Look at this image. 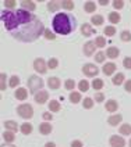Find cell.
Listing matches in <instances>:
<instances>
[{
    "mask_svg": "<svg viewBox=\"0 0 131 147\" xmlns=\"http://www.w3.org/2000/svg\"><path fill=\"white\" fill-rule=\"evenodd\" d=\"M78 88H80V90L81 92H87V90L89 89V83H88V81H80V83H78Z\"/></svg>",
    "mask_w": 131,
    "mask_h": 147,
    "instance_id": "cell-30",
    "label": "cell"
},
{
    "mask_svg": "<svg viewBox=\"0 0 131 147\" xmlns=\"http://www.w3.org/2000/svg\"><path fill=\"white\" fill-rule=\"evenodd\" d=\"M52 118H53V117H52L50 113H45V114H43V119H46V121H52Z\"/></svg>",
    "mask_w": 131,
    "mask_h": 147,
    "instance_id": "cell-49",
    "label": "cell"
},
{
    "mask_svg": "<svg viewBox=\"0 0 131 147\" xmlns=\"http://www.w3.org/2000/svg\"><path fill=\"white\" fill-rule=\"evenodd\" d=\"M48 98H49V94H48L46 90H41V92H38V93L35 94V101H36L38 104H45V103L48 101Z\"/></svg>",
    "mask_w": 131,
    "mask_h": 147,
    "instance_id": "cell-8",
    "label": "cell"
},
{
    "mask_svg": "<svg viewBox=\"0 0 131 147\" xmlns=\"http://www.w3.org/2000/svg\"><path fill=\"white\" fill-rule=\"evenodd\" d=\"M105 57H106V53L98 51V53L95 54V61H96V63H103V61H105Z\"/></svg>",
    "mask_w": 131,
    "mask_h": 147,
    "instance_id": "cell-31",
    "label": "cell"
},
{
    "mask_svg": "<svg viewBox=\"0 0 131 147\" xmlns=\"http://www.w3.org/2000/svg\"><path fill=\"white\" fill-rule=\"evenodd\" d=\"M28 88L31 90V93H33V94H36L38 92H41V88H43L42 78L41 76H36V75L29 76V79H28Z\"/></svg>",
    "mask_w": 131,
    "mask_h": 147,
    "instance_id": "cell-3",
    "label": "cell"
},
{
    "mask_svg": "<svg viewBox=\"0 0 131 147\" xmlns=\"http://www.w3.org/2000/svg\"><path fill=\"white\" fill-rule=\"evenodd\" d=\"M124 6V1L123 0H116V1H113V7L116 8V10H120V8H123Z\"/></svg>",
    "mask_w": 131,
    "mask_h": 147,
    "instance_id": "cell-42",
    "label": "cell"
},
{
    "mask_svg": "<svg viewBox=\"0 0 131 147\" xmlns=\"http://www.w3.org/2000/svg\"><path fill=\"white\" fill-rule=\"evenodd\" d=\"M39 132H41L42 135H49L50 132H52V125L49 122H42L39 125Z\"/></svg>",
    "mask_w": 131,
    "mask_h": 147,
    "instance_id": "cell-12",
    "label": "cell"
},
{
    "mask_svg": "<svg viewBox=\"0 0 131 147\" xmlns=\"http://www.w3.org/2000/svg\"><path fill=\"white\" fill-rule=\"evenodd\" d=\"M119 49L117 47H109V49L106 50V56L109 58H116V57H119Z\"/></svg>",
    "mask_w": 131,
    "mask_h": 147,
    "instance_id": "cell-19",
    "label": "cell"
},
{
    "mask_svg": "<svg viewBox=\"0 0 131 147\" xmlns=\"http://www.w3.org/2000/svg\"><path fill=\"white\" fill-rule=\"evenodd\" d=\"M92 86H93V89H96V90L102 89L103 88V81L102 79H93L92 81Z\"/></svg>",
    "mask_w": 131,
    "mask_h": 147,
    "instance_id": "cell-32",
    "label": "cell"
},
{
    "mask_svg": "<svg viewBox=\"0 0 131 147\" xmlns=\"http://www.w3.org/2000/svg\"><path fill=\"white\" fill-rule=\"evenodd\" d=\"M49 110L53 111V113H59V111H60V103H59L57 100H50Z\"/></svg>",
    "mask_w": 131,
    "mask_h": 147,
    "instance_id": "cell-20",
    "label": "cell"
},
{
    "mask_svg": "<svg viewBox=\"0 0 131 147\" xmlns=\"http://www.w3.org/2000/svg\"><path fill=\"white\" fill-rule=\"evenodd\" d=\"M21 132L24 133V135H29L31 132H32V125L28 122H25L21 125Z\"/></svg>",
    "mask_w": 131,
    "mask_h": 147,
    "instance_id": "cell-26",
    "label": "cell"
},
{
    "mask_svg": "<svg viewBox=\"0 0 131 147\" xmlns=\"http://www.w3.org/2000/svg\"><path fill=\"white\" fill-rule=\"evenodd\" d=\"M61 7H64L66 10H73V8H74V3H73V1L66 0V1H61Z\"/></svg>",
    "mask_w": 131,
    "mask_h": 147,
    "instance_id": "cell-36",
    "label": "cell"
},
{
    "mask_svg": "<svg viewBox=\"0 0 131 147\" xmlns=\"http://www.w3.org/2000/svg\"><path fill=\"white\" fill-rule=\"evenodd\" d=\"M121 40H124V42L131 40V33L128 32V31H123V32H121Z\"/></svg>",
    "mask_w": 131,
    "mask_h": 147,
    "instance_id": "cell-39",
    "label": "cell"
},
{
    "mask_svg": "<svg viewBox=\"0 0 131 147\" xmlns=\"http://www.w3.org/2000/svg\"><path fill=\"white\" fill-rule=\"evenodd\" d=\"M60 7H61V3L60 1H49L48 3V8H49L50 11H56Z\"/></svg>",
    "mask_w": 131,
    "mask_h": 147,
    "instance_id": "cell-27",
    "label": "cell"
},
{
    "mask_svg": "<svg viewBox=\"0 0 131 147\" xmlns=\"http://www.w3.org/2000/svg\"><path fill=\"white\" fill-rule=\"evenodd\" d=\"M95 8H96L95 1H87V3L84 4V10H85L87 13H93V11H95Z\"/></svg>",
    "mask_w": 131,
    "mask_h": 147,
    "instance_id": "cell-24",
    "label": "cell"
},
{
    "mask_svg": "<svg viewBox=\"0 0 131 147\" xmlns=\"http://www.w3.org/2000/svg\"><path fill=\"white\" fill-rule=\"evenodd\" d=\"M103 32H105V35H106V36H113V35L116 33V29L113 28V26H106Z\"/></svg>",
    "mask_w": 131,
    "mask_h": 147,
    "instance_id": "cell-38",
    "label": "cell"
},
{
    "mask_svg": "<svg viewBox=\"0 0 131 147\" xmlns=\"http://www.w3.org/2000/svg\"><path fill=\"white\" fill-rule=\"evenodd\" d=\"M109 21H110L112 24H119V22H120V14H119L117 11L110 13V14H109Z\"/></svg>",
    "mask_w": 131,
    "mask_h": 147,
    "instance_id": "cell-21",
    "label": "cell"
},
{
    "mask_svg": "<svg viewBox=\"0 0 131 147\" xmlns=\"http://www.w3.org/2000/svg\"><path fill=\"white\" fill-rule=\"evenodd\" d=\"M107 122L109 125H112V126H116V125H119V123L121 122V115H112V117H109V119H107Z\"/></svg>",
    "mask_w": 131,
    "mask_h": 147,
    "instance_id": "cell-15",
    "label": "cell"
},
{
    "mask_svg": "<svg viewBox=\"0 0 131 147\" xmlns=\"http://www.w3.org/2000/svg\"><path fill=\"white\" fill-rule=\"evenodd\" d=\"M124 82V74H117L113 76V83L115 85H121Z\"/></svg>",
    "mask_w": 131,
    "mask_h": 147,
    "instance_id": "cell-28",
    "label": "cell"
},
{
    "mask_svg": "<svg viewBox=\"0 0 131 147\" xmlns=\"http://www.w3.org/2000/svg\"><path fill=\"white\" fill-rule=\"evenodd\" d=\"M82 72L87 76H95V75H98L99 68L96 65H93V64H85L82 67Z\"/></svg>",
    "mask_w": 131,
    "mask_h": 147,
    "instance_id": "cell-6",
    "label": "cell"
},
{
    "mask_svg": "<svg viewBox=\"0 0 131 147\" xmlns=\"http://www.w3.org/2000/svg\"><path fill=\"white\" fill-rule=\"evenodd\" d=\"M45 147H56V144H55V143H52V142H48V143L45 144Z\"/></svg>",
    "mask_w": 131,
    "mask_h": 147,
    "instance_id": "cell-51",
    "label": "cell"
},
{
    "mask_svg": "<svg viewBox=\"0 0 131 147\" xmlns=\"http://www.w3.org/2000/svg\"><path fill=\"white\" fill-rule=\"evenodd\" d=\"M123 65L127 68V69H131V57H126L123 60Z\"/></svg>",
    "mask_w": 131,
    "mask_h": 147,
    "instance_id": "cell-44",
    "label": "cell"
},
{
    "mask_svg": "<svg viewBox=\"0 0 131 147\" xmlns=\"http://www.w3.org/2000/svg\"><path fill=\"white\" fill-rule=\"evenodd\" d=\"M48 85H49L50 89L56 90L60 88V79H59L57 76H52V78H49L48 79Z\"/></svg>",
    "mask_w": 131,
    "mask_h": 147,
    "instance_id": "cell-11",
    "label": "cell"
},
{
    "mask_svg": "<svg viewBox=\"0 0 131 147\" xmlns=\"http://www.w3.org/2000/svg\"><path fill=\"white\" fill-rule=\"evenodd\" d=\"M124 89H126V92L131 93V79H128V81L124 83Z\"/></svg>",
    "mask_w": 131,
    "mask_h": 147,
    "instance_id": "cell-46",
    "label": "cell"
},
{
    "mask_svg": "<svg viewBox=\"0 0 131 147\" xmlns=\"http://www.w3.org/2000/svg\"><path fill=\"white\" fill-rule=\"evenodd\" d=\"M92 107H93V100H92V97L84 98V108H92Z\"/></svg>",
    "mask_w": 131,
    "mask_h": 147,
    "instance_id": "cell-34",
    "label": "cell"
},
{
    "mask_svg": "<svg viewBox=\"0 0 131 147\" xmlns=\"http://www.w3.org/2000/svg\"><path fill=\"white\" fill-rule=\"evenodd\" d=\"M102 71H103L105 75H112L116 71V64L115 63H106L103 65V68H102Z\"/></svg>",
    "mask_w": 131,
    "mask_h": 147,
    "instance_id": "cell-10",
    "label": "cell"
},
{
    "mask_svg": "<svg viewBox=\"0 0 131 147\" xmlns=\"http://www.w3.org/2000/svg\"><path fill=\"white\" fill-rule=\"evenodd\" d=\"M119 132H120L121 135H124V136H127V135H131V125H128V123H123V125L120 126Z\"/></svg>",
    "mask_w": 131,
    "mask_h": 147,
    "instance_id": "cell-22",
    "label": "cell"
},
{
    "mask_svg": "<svg viewBox=\"0 0 131 147\" xmlns=\"http://www.w3.org/2000/svg\"><path fill=\"white\" fill-rule=\"evenodd\" d=\"M18 83H20V78L16 76V75H14V76H11V79H10V86H11V88H16Z\"/></svg>",
    "mask_w": 131,
    "mask_h": 147,
    "instance_id": "cell-40",
    "label": "cell"
},
{
    "mask_svg": "<svg viewBox=\"0 0 131 147\" xmlns=\"http://www.w3.org/2000/svg\"><path fill=\"white\" fill-rule=\"evenodd\" d=\"M21 7H23V10H35V3L33 1H31V0H23L21 3Z\"/></svg>",
    "mask_w": 131,
    "mask_h": 147,
    "instance_id": "cell-14",
    "label": "cell"
},
{
    "mask_svg": "<svg viewBox=\"0 0 131 147\" xmlns=\"http://www.w3.org/2000/svg\"><path fill=\"white\" fill-rule=\"evenodd\" d=\"M3 139L6 140V143H13L16 140V135H14V132H11V131L4 132L3 133Z\"/></svg>",
    "mask_w": 131,
    "mask_h": 147,
    "instance_id": "cell-17",
    "label": "cell"
},
{
    "mask_svg": "<svg viewBox=\"0 0 131 147\" xmlns=\"http://www.w3.org/2000/svg\"><path fill=\"white\" fill-rule=\"evenodd\" d=\"M1 147H16V146H14L13 143H6V144H3Z\"/></svg>",
    "mask_w": 131,
    "mask_h": 147,
    "instance_id": "cell-52",
    "label": "cell"
},
{
    "mask_svg": "<svg viewBox=\"0 0 131 147\" xmlns=\"http://www.w3.org/2000/svg\"><path fill=\"white\" fill-rule=\"evenodd\" d=\"M103 98H105V96H103L102 93H96V94H95V100H96L98 103H102V101H103Z\"/></svg>",
    "mask_w": 131,
    "mask_h": 147,
    "instance_id": "cell-47",
    "label": "cell"
},
{
    "mask_svg": "<svg viewBox=\"0 0 131 147\" xmlns=\"http://www.w3.org/2000/svg\"><path fill=\"white\" fill-rule=\"evenodd\" d=\"M53 31L60 35H68L70 32H73L75 28V20L73 16L67 14V13H59L53 18Z\"/></svg>",
    "mask_w": 131,
    "mask_h": 147,
    "instance_id": "cell-2",
    "label": "cell"
},
{
    "mask_svg": "<svg viewBox=\"0 0 131 147\" xmlns=\"http://www.w3.org/2000/svg\"><path fill=\"white\" fill-rule=\"evenodd\" d=\"M81 32L84 36H91L92 33H93V29H92V26L89 24H84L81 26Z\"/></svg>",
    "mask_w": 131,
    "mask_h": 147,
    "instance_id": "cell-18",
    "label": "cell"
},
{
    "mask_svg": "<svg viewBox=\"0 0 131 147\" xmlns=\"http://www.w3.org/2000/svg\"><path fill=\"white\" fill-rule=\"evenodd\" d=\"M71 147H82V143L80 140H74L73 143H71Z\"/></svg>",
    "mask_w": 131,
    "mask_h": 147,
    "instance_id": "cell-48",
    "label": "cell"
},
{
    "mask_svg": "<svg viewBox=\"0 0 131 147\" xmlns=\"http://www.w3.org/2000/svg\"><path fill=\"white\" fill-rule=\"evenodd\" d=\"M117 101L116 100H109L106 103V111H109V113H115L116 110H117Z\"/></svg>",
    "mask_w": 131,
    "mask_h": 147,
    "instance_id": "cell-16",
    "label": "cell"
},
{
    "mask_svg": "<svg viewBox=\"0 0 131 147\" xmlns=\"http://www.w3.org/2000/svg\"><path fill=\"white\" fill-rule=\"evenodd\" d=\"M1 21L10 35L21 42H33L45 33L41 20L25 10H3Z\"/></svg>",
    "mask_w": 131,
    "mask_h": 147,
    "instance_id": "cell-1",
    "label": "cell"
},
{
    "mask_svg": "<svg viewBox=\"0 0 131 147\" xmlns=\"http://www.w3.org/2000/svg\"><path fill=\"white\" fill-rule=\"evenodd\" d=\"M57 65H59L57 58H50L49 61H48V67H49V68H52V69H55Z\"/></svg>",
    "mask_w": 131,
    "mask_h": 147,
    "instance_id": "cell-37",
    "label": "cell"
},
{
    "mask_svg": "<svg viewBox=\"0 0 131 147\" xmlns=\"http://www.w3.org/2000/svg\"><path fill=\"white\" fill-rule=\"evenodd\" d=\"M91 21H92L93 25H102L103 24V17L102 16H93L91 18Z\"/></svg>",
    "mask_w": 131,
    "mask_h": 147,
    "instance_id": "cell-29",
    "label": "cell"
},
{
    "mask_svg": "<svg viewBox=\"0 0 131 147\" xmlns=\"http://www.w3.org/2000/svg\"><path fill=\"white\" fill-rule=\"evenodd\" d=\"M27 94H28V92H27V89L25 88H18V89L16 90V98L17 100H25L27 98Z\"/></svg>",
    "mask_w": 131,
    "mask_h": 147,
    "instance_id": "cell-13",
    "label": "cell"
},
{
    "mask_svg": "<svg viewBox=\"0 0 131 147\" xmlns=\"http://www.w3.org/2000/svg\"><path fill=\"white\" fill-rule=\"evenodd\" d=\"M128 146H130V147H131V139H130V142H128Z\"/></svg>",
    "mask_w": 131,
    "mask_h": 147,
    "instance_id": "cell-53",
    "label": "cell"
},
{
    "mask_svg": "<svg viewBox=\"0 0 131 147\" xmlns=\"http://www.w3.org/2000/svg\"><path fill=\"white\" fill-rule=\"evenodd\" d=\"M33 68H35L36 72L45 74L46 72V69H48V65H46V63H45L43 58H36V60L33 61Z\"/></svg>",
    "mask_w": 131,
    "mask_h": 147,
    "instance_id": "cell-5",
    "label": "cell"
},
{
    "mask_svg": "<svg viewBox=\"0 0 131 147\" xmlns=\"http://www.w3.org/2000/svg\"><path fill=\"white\" fill-rule=\"evenodd\" d=\"M95 49H96L95 42H88V43L84 45V54L85 56H92L95 53Z\"/></svg>",
    "mask_w": 131,
    "mask_h": 147,
    "instance_id": "cell-9",
    "label": "cell"
},
{
    "mask_svg": "<svg viewBox=\"0 0 131 147\" xmlns=\"http://www.w3.org/2000/svg\"><path fill=\"white\" fill-rule=\"evenodd\" d=\"M109 143H110L112 147H124L126 146V140H124L121 136H117V135L112 136L110 140H109Z\"/></svg>",
    "mask_w": 131,
    "mask_h": 147,
    "instance_id": "cell-7",
    "label": "cell"
},
{
    "mask_svg": "<svg viewBox=\"0 0 131 147\" xmlns=\"http://www.w3.org/2000/svg\"><path fill=\"white\" fill-rule=\"evenodd\" d=\"M68 98H70V101H71V103L77 104V103H80V100H81V94H80V93H77V92H71Z\"/></svg>",
    "mask_w": 131,
    "mask_h": 147,
    "instance_id": "cell-25",
    "label": "cell"
},
{
    "mask_svg": "<svg viewBox=\"0 0 131 147\" xmlns=\"http://www.w3.org/2000/svg\"><path fill=\"white\" fill-rule=\"evenodd\" d=\"M4 6L7 8H14L17 6V1H14V0H6L4 1Z\"/></svg>",
    "mask_w": 131,
    "mask_h": 147,
    "instance_id": "cell-41",
    "label": "cell"
},
{
    "mask_svg": "<svg viewBox=\"0 0 131 147\" xmlns=\"http://www.w3.org/2000/svg\"><path fill=\"white\" fill-rule=\"evenodd\" d=\"M17 113H18V115L21 118L29 119V118H32V115H33V108L29 104H21V106L17 107Z\"/></svg>",
    "mask_w": 131,
    "mask_h": 147,
    "instance_id": "cell-4",
    "label": "cell"
},
{
    "mask_svg": "<svg viewBox=\"0 0 131 147\" xmlns=\"http://www.w3.org/2000/svg\"><path fill=\"white\" fill-rule=\"evenodd\" d=\"M0 81H1V83H0V89L6 90V75H4V74L0 75Z\"/></svg>",
    "mask_w": 131,
    "mask_h": 147,
    "instance_id": "cell-43",
    "label": "cell"
},
{
    "mask_svg": "<svg viewBox=\"0 0 131 147\" xmlns=\"http://www.w3.org/2000/svg\"><path fill=\"white\" fill-rule=\"evenodd\" d=\"M43 35H45V38H46V39H49V40H53V39L56 38V35H55L53 32H50V31H45Z\"/></svg>",
    "mask_w": 131,
    "mask_h": 147,
    "instance_id": "cell-45",
    "label": "cell"
},
{
    "mask_svg": "<svg viewBox=\"0 0 131 147\" xmlns=\"http://www.w3.org/2000/svg\"><path fill=\"white\" fill-rule=\"evenodd\" d=\"M64 88L67 90H73L74 88H75V82H74L73 79H67L66 83H64Z\"/></svg>",
    "mask_w": 131,
    "mask_h": 147,
    "instance_id": "cell-35",
    "label": "cell"
},
{
    "mask_svg": "<svg viewBox=\"0 0 131 147\" xmlns=\"http://www.w3.org/2000/svg\"><path fill=\"white\" fill-rule=\"evenodd\" d=\"M99 4H100V6H107V4H109V0H100Z\"/></svg>",
    "mask_w": 131,
    "mask_h": 147,
    "instance_id": "cell-50",
    "label": "cell"
},
{
    "mask_svg": "<svg viewBox=\"0 0 131 147\" xmlns=\"http://www.w3.org/2000/svg\"><path fill=\"white\" fill-rule=\"evenodd\" d=\"M95 45H96V47H105V45H106V40H105V38H102V36H98V38L95 39Z\"/></svg>",
    "mask_w": 131,
    "mask_h": 147,
    "instance_id": "cell-33",
    "label": "cell"
},
{
    "mask_svg": "<svg viewBox=\"0 0 131 147\" xmlns=\"http://www.w3.org/2000/svg\"><path fill=\"white\" fill-rule=\"evenodd\" d=\"M4 126H6V129H8V131H11V132H17V129H18V125L14 121H6Z\"/></svg>",
    "mask_w": 131,
    "mask_h": 147,
    "instance_id": "cell-23",
    "label": "cell"
}]
</instances>
